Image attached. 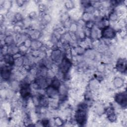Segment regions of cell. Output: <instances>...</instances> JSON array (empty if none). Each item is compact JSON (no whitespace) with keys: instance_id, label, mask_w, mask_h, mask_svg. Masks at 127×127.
<instances>
[{"instance_id":"1","label":"cell","mask_w":127,"mask_h":127,"mask_svg":"<svg viewBox=\"0 0 127 127\" xmlns=\"http://www.w3.org/2000/svg\"><path fill=\"white\" fill-rule=\"evenodd\" d=\"M88 105L83 103L79 105L74 115L75 122L79 125H84L87 119V109Z\"/></svg>"},{"instance_id":"2","label":"cell","mask_w":127,"mask_h":127,"mask_svg":"<svg viewBox=\"0 0 127 127\" xmlns=\"http://www.w3.org/2000/svg\"><path fill=\"white\" fill-rule=\"evenodd\" d=\"M72 66L71 61L66 57L64 56L63 59L60 62V64L58 66V69L63 74L68 73Z\"/></svg>"},{"instance_id":"3","label":"cell","mask_w":127,"mask_h":127,"mask_svg":"<svg viewBox=\"0 0 127 127\" xmlns=\"http://www.w3.org/2000/svg\"><path fill=\"white\" fill-rule=\"evenodd\" d=\"M100 35L104 39L110 40L115 37L116 31L111 26L106 25L101 29Z\"/></svg>"},{"instance_id":"4","label":"cell","mask_w":127,"mask_h":127,"mask_svg":"<svg viewBox=\"0 0 127 127\" xmlns=\"http://www.w3.org/2000/svg\"><path fill=\"white\" fill-rule=\"evenodd\" d=\"M12 76V70L10 65H3L1 66L0 76L3 81L9 80Z\"/></svg>"},{"instance_id":"5","label":"cell","mask_w":127,"mask_h":127,"mask_svg":"<svg viewBox=\"0 0 127 127\" xmlns=\"http://www.w3.org/2000/svg\"><path fill=\"white\" fill-rule=\"evenodd\" d=\"M127 100V97L126 91L119 92L116 94L114 96V100L115 102L123 107H126Z\"/></svg>"},{"instance_id":"6","label":"cell","mask_w":127,"mask_h":127,"mask_svg":"<svg viewBox=\"0 0 127 127\" xmlns=\"http://www.w3.org/2000/svg\"><path fill=\"white\" fill-rule=\"evenodd\" d=\"M63 53L62 51L58 48L53 49L51 52L50 59L53 62H60L63 59Z\"/></svg>"},{"instance_id":"7","label":"cell","mask_w":127,"mask_h":127,"mask_svg":"<svg viewBox=\"0 0 127 127\" xmlns=\"http://www.w3.org/2000/svg\"><path fill=\"white\" fill-rule=\"evenodd\" d=\"M45 93L47 96L52 99H56L59 98L60 95L59 90L51 85H49L46 87Z\"/></svg>"},{"instance_id":"8","label":"cell","mask_w":127,"mask_h":127,"mask_svg":"<svg viewBox=\"0 0 127 127\" xmlns=\"http://www.w3.org/2000/svg\"><path fill=\"white\" fill-rule=\"evenodd\" d=\"M115 67L117 70L120 72L123 73L126 72L127 70L126 60L123 58L119 59L116 63Z\"/></svg>"},{"instance_id":"9","label":"cell","mask_w":127,"mask_h":127,"mask_svg":"<svg viewBox=\"0 0 127 127\" xmlns=\"http://www.w3.org/2000/svg\"><path fill=\"white\" fill-rule=\"evenodd\" d=\"M28 35L29 36V38L32 40H36L40 38L41 35V32L37 29H32L29 30Z\"/></svg>"},{"instance_id":"10","label":"cell","mask_w":127,"mask_h":127,"mask_svg":"<svg viewBox=\"0 0 127 127\" xmlns=\"http://www.w3.org/2000/svg\"><path fill=\"white\" fill-rule=\"evenodd\" d=\"M3 61L5 64L8 65H13L14 62V56L10 53H7L2 56Z\"/></svg>"},{"instance_id":"11","label":"cell","mask_w":127,"mask_h":127,"mask_svg":"<svg viewBox=\"0 0 127 127\" xmlns=\"http://www.w3.org/2000/svg\"><path fill=\"white\" fill-rule=\"evenodd\" d=\"M125 83L124 79L119 76L115 77L113 80V86L116 88H122Z\"/></svg>"},{"instance_id":"12","label":"cell","mask_w":127,"mask_h":127,"mask_svg":"<svg viewBox=\"0 0 127 127\" xmlns=\"http://www.w3.org/2000/svg\"><path fill=\"white\" fill-rule=\"evenodd\" d=\"M52 20V16L48 13H44L41 17V22L44 25H46L49 24Z\"/></svg>"},{"instance_id":"13","label":"cell","mask_w":127,"mask_h":127,"mask_svg":"<svg viewBox=\"0 0 127 127\" xmlns=\"http://www.w3.org/2000/svg\"><path fill=\"white\" fill-rule=\"evenodd\" d=\"M2 41L3 42L4 45H6L8 46L14 44V43L15 42L14 37H13L12 34L6 35L3 41Z\"/></svg>"},{"instance_id":"14","label":"cell","mask_w":127,"mask_h":127,"mask_svg":"<svg viewBox=\"0 0 127 127\" xmlns=\"http://www.w3.org/2000/svg\"><path fill=\"white\" fill-rule=\"evenodd\" d=\"M10 89L14 91H16L18 90H19L20 88V81L17 79H12L10 80L9 83Z\"/></svg>"},{"instance_id":"15","label":"cell","mask_w":127,"mask_h":127,"mask_svg":"<svg viewBox=\"0 0 127 127\" xmlns=\"http://www.w3.org/2000/svg\"><path fill=\"white\" fill-rule=\"evenodd\" d=\"M24 64V58L22 56H19L14 58V65L16 67H21L23 66Z\"/></svg>"},{"instance_id":"16","label":"cell","mask_w":127,"mask_h":127,"mask_svg":"<svg viewBox=\"0 0 127 127\" xmlns=\"http://www.w3.org/2000/svg\"><path fill=\"white\" fill-rule=\"evenodd\" d=\"M61 85H62V83H61L60 79L59 78H58L56 76L54 78L51 79V83L49 85L52 86V87H54L55 88H56L59 90Z\"/></svg>"},{"instance_id":"17","label":"cell","mask_w":127,"mask_h":127,"mask_svg":"<svg viewBox=\"0 0 127 127\" xmlns=\"http://www.w3.org/2000/svg\"><path fill=\"white\" fill-rule=\"evenodd\" d=\"M0 5L3 9L8 11L12 7V1L8 0H2L0 2Z\"/></svg>"},{"instance_id":"18","label":"cell","mask_w":127,"mask_h":127,"mask_svg":"<svg viewBox=\"0 0 127 127\" xmlns=\"http://www.w3.org/2000/svg\"><path fill=\"white\" fill-rule=\"evenodd\" d=\"M119 20V14L116 11H112L108 15V20L116 22Z\"/></svg>"},{"instance_id":"19","label":"cell","mask_w":127,"mask_h":127,"mask_svg":"<svg viewBox=\"0 0 127 127\" xmlns=\"http://www.w3.org/2000/svg\"><path fill=\"white\" fill-rule=\"evenodd\" d=\"M43 43L40 40H32L31 48L32 50H40L43 47Z\"/></svg>"},{"instance_id":"20","label":"cell","mask_w":127,"mask_h":127,"mask_svg":"<svg viewBox=\"0 0 127 127\" xmlns=\"http://www.w3.org/2000/svg\"><path fill=\"white\" fill-rule=\"evenodd\" d=\"M74 52L77 56H81L83 55L85 53V49L83 47L81 46H76L75 47H74L73 49Z\"/></svg>"},{"instance_id":"21","label":"cell","mask_w":127,"mask_h":127,"mask_svg":"<svg viewBox=\"0 0 127 127\" xmlns=\"http://www.w3.org/2000/svg\"><path fill=\"white\" fill-rule=\"evenodd\" d=\"M94 17L93 14H91L88 12H83L82 14V19L85 22H87L88 21L93 20V17Z\"/></svg>"},{"instance_id":"22","label":"cell","mask_w":127,"mask_h":127,"mask_svg":"<svg viewBox=\"0 0 127 127\" xmlns=\"http://www.w3.org/2000/svg\"><path fill=\"white\" fill-rule=\"evenodd\" d=\"M107 119L111 123H114L117 120V115L114 111L107 114Z\"/></svg>"},{"instance_id":"23","label":"cell","mask_w":127,"mask_h":127,"mask_svg":"<svg viewBox=\"0 0 127 127\" xmlns=\"http://www.w3.org/2000/svg\"><path fill=\"white\" fill-rule=\"evenodd\" d=\"M99 36V33L98 30L94 28H92L90 31V34L89 37L93 40H96L98 39Z\"/></svg>"},{"instance_id":"24","label":"cell","mask_w":127,"mask_h":127,"mask_svg":"<svg viewBox=\"0 0 127 127\" xmlns=\"http://www.w3.org/2000/svg\"><path fill=\"white\" fill-rule=\"evenodd\" d=\"M75 3L74 2V1H72V0L66 1L64 3V7H65V8L67 10H68L73 9L75 7Z\"/></svg>"},{"instance_id":"25","label":"cell","mask_w":127,"mask_h":127,"mask_svg":"<svg viewBox=\"0 0 127 127\" xmlns=\"http://www.w3.org/2000/svg\"><path fill=\"white\" fill-rule=\"evenodd\" d=\"M54 124L56 126L61 127L64 124V121L60 117H56L54 119Z\"/></svg>"},{"instance_id":"26","label":"cell","mask_w":127,"mask_h":127,"mask_svg":"<svg viewBox=\"0 0 127 127\" xmlns=\"http://www.w3.org/2000/svg\"><path fill=\"white\" fill-rule=\"evenodd\" d=\"M68 28L70 32L76 33L78 30V25L77 23L71 22Z\"/></svg>"},{"instance_id":"27","label":"cell","mask_w":127,"mask_h":127,"mask_svg":"<svg viewBox=\"0 0 127 127\" xmlns=\"http://www.w3.org/2000/svg\"><path fill=\"white\" fill-rule=\"evenodd\" d=\"M78 32V31H77ZM77 37V39H80V40H85L86 38V34L85 33L84 30H80L79 32H78L77 34H76Z\"/></svg>"},{"instance_id":"28","label":"cell","mask_w":127,"mask_h":127,"mask_svg":"<svg viewBox=\"0 0 127 127\" xmlns=\"http://www.w3.org/2000/svg\"><path fill=\"white\" fill-rule=\"evenodd\" d=\"M24 17L21 13L19 12H17L14 13V19L16 22L22 21Z\"/></svg>"},{"instance_id":"29","label":"cell","mask_w":127,"mask_h":127,"mask_svg":"<svg viewBox=\"0 0 127 127\" xmlns=\"http://www.w3.org/2000/svg\"><path fill=\"white\" fill-rule=\"evenodd\" d=\"M95 24V21L93 20H91L85 22V27L86 28L88 29L89 30H91L92 28H94V26Z\"/></svg>"},{"instance_id":"30","label":"cell","mask_w":127,"mask_h":127,"mask_svg":"<svg viewBox=\"0 0 127 127\" xmlns=\"http://www.w3.org/2000/svg\"><path fill=\"white\" fill-rule=\"evenodd\" d=\"M32 42V40L28 37L23 41V42H22V44L24 45L26 48L29 49L31 47Z\"/></svg>"},{"instance_id":"31","label":"cell","mask_w":127,"mask_h":127,"mask_svg":"<svg viewBox=\"0 0 127 127\" xmlns=\"http://www.w3.org/2000/svg\"><path fill=\"white\" fill-rule=\"evenodd\" d=\"M28 17L32 21L34 20H36L38 17V14L35 11L32 10L29 14Z\"/></svg>"},{"instance_id":"32","label":"cell","mask_w":127,"mask_h":127,"mask_svg":"<svg viewBox=\"0 0 127 127\" xmlns=\"http://www.w3.org/2000/svg\"><path fill=\"white\" fill-rule=\"evenodd\" d=\"M38 9L40 12H44L48 9V6L45 3H40L38 5Z\"/></svg>"},{"instance_id":"33","label":"cell","mask_w":127,"mask_h":127,"mask_svg":"<svg viewBox=\"0 0 127 127\" xmlns=\"http://www.w3.org/2000/svg\"><path fill=\"white\" fill-rule=\"evenodd\" d=\"M97 70L99 72H103L105 70V66L103 64H100L97 66Z\"/></svg>"},{"instance_id":"34","label":"cell","mask_w":127,"mask_h":127,"mask_svg":"<svg viewBox=\"0 0 127 127\" xmlns=\"http://www.w3.org/2000/svg\"><path fill=\"white\" fill-rule=\"evenodd\" d=\"M25 1H23V0H16V1H15L16 5L17 6L19 7L23 6L25 4Z\"/></svg>"}]
</instances>
